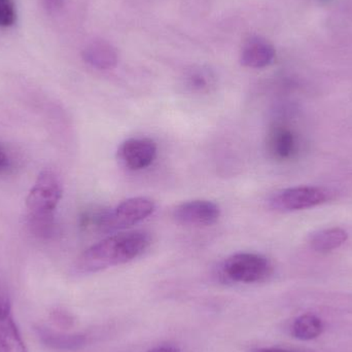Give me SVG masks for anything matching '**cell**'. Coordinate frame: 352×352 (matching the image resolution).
<instances>
[{
  "label": "cell",
  "mask_w": 352,
  "mask_h": 352,
  "mask_svg": "<svg viewBox=\"0 0 352 352\" xmlns=\"http://www.w3.org/2000/svg\"><path fill=\"white\" fill-rule=\"evenodd\" d=\"M349 239V234L341 228H330L314 233L310 239L312 248L316 252H328L340 248Z\"/></svg>",
  "instance_id": "4fadbf2b"
},
{
  "label": "cell",
  "mask_w": 352,
  "mask_h": 352,
  "mask_svg": "<svg viewBox=\"0 0 352 352\" xmlns=\"http://www.w3.org/2000/svg\"><path fill=\"white\" fill-rule=\"evenodd\" d=\"M63 194L59 176L52 170H43L37 176L26 198V206L36 221H49Z\"/></svg>",
  "instance_id": "3957f363"
},
{
  "label": "cell",
  "mask_w": 352,
  "mask_h": 352,
  "mask_svg": "<svg viewBox=\"0 0 352 352\" xmlns=\"http://www.w3.org/2000/svg\"><path fill=\"white\" fill-rule=\"evenodd\" d=\"M82 59L87 64L99 70L115 68L119 61L117 50L105 41H94L82 51Z\"/></svg>",
  "instance_id": "8fae6325"
},
{
  "label": "cell",
  "mask_w": 352,
  "mask_h": 352,
  "mask_svg": "<svg viewBox=\"0 0 352 352\" xmlns=\"http://www.w3.org/2000/svg\"><path fill=\"white\" fill-rule=\"evenodd\" d=\"M213 76L206 68H192L184 76V84L192 92H204L210 88Z\"/></svg>",
  "instance_id": "9a60e30c"
},
{
  "label": "cell",
  "mask_w": 352,
  "mask_h": 352,
  "mask_svg": "<svg viewBox=\"0 0 352 352\" xmlns=\"http://www.w3.org/2000/svg\"><path fill=\"white\" fill-rule=\"evenodd\" d=\"M146 352H180V351L175 345L165 344L159 345V346L154 347V349H150V351Z\"/></svg>",
  "instance_id": "e0dca14e"
},
{
  "label": "cell",
  "mask_w": 352,
  "mask_h": 352,
  "mask_svg": "<svg viewBox=\"0 0 352 352\" xmlns=\"http://www.w3.org/2000/svg\"><path fill=\"white\" fill-rule=\"evenodd\" d=\"M327 199V192L318 186H295L273 195L270 207L279 212H292L318 206L326 202Z\"/></svg>",
  "instance_id": "5b68a950"
},
{
  "label": "cell",
  "mask_w": 352,
  "mask_h": 352,
  "mask_svg": "<svg viewBox=\"0 0 352 352\" xmlns=\"http://www.w3.org/2000/svg\"><path fill=\"white\" fill-rule=\"evenodd\" d=\"M276 52L272 43L260 36H252L246 41L242 47L240 62L244 67L260 68L267 67L272 63Z\"/></svg>",
  "instance_id": "9c48e42d"
},
{
  "label": "cell",
  "mask_w": 352,
  "mask_h": 352,
  "mask_svg": "<svg viewBox=\"0 0 352 352\" xmlns=\"http://www.w3.org/2000/svg\"><path fill=\"white\" fill-rule=\"evenodd\" d=\"M221 275L236 283H256L265 280L272 272V265L264 256L252 252H238L223 261Z\"/></svg>",
  "instance_id": "277c9868"
},
{
  "label": "cell",
  "mask_w": 352,
  "mask_h": 352,
  "mask_svg": "<svg viewBox=\"0 0 352 352\" xmlns=\"http://www.w3.org/2000/svg\"><path fill=\"white\" fill-rule=\"evenodd\" d=\"M55 320H57L58 322H62L63 324H66L67 322H72V320H70L69 316H65L64 312H56Z\"/></svg>",
  "instance_id": "ac0fdd59"
},
{
  "label": "cell",
  "mask_w": 352,
  "mask_h": 352,
  "mask_svg": "<svg viewBox=\"0 0 352 352\" xmlns=\"http://www.w3.org/2000/svg\"><path fill=\"white\" fill-rule=\"evenodd\" d=\"M156 205L152 199L134 197L123 201L113 209L86 211L80 217V226L100 233H113L144 221L154 213Z\"/></svg>",
  "instance_id": "7a4b0ae2"
},
{
  "label": "cell",
  "mask_w": 352,
  "mask_h": 352,
  "mask_svg": "<svg viewBox=\"0 0 352 352\" xmlns=\"http://www.w3.org/2000/svg\"><path fill=\"white\" fill-rule=\"evenodd\" d=\"M122 164L132 171L148 168L156 160L158 146L151 138H130L118 151Z\"/></svg>",
  "instance_id": "52a82bcc"
},
{
  "label": "cell",
  "mask_w": 352,
  "mask_h": 352,
  "mask_svg": "<svg viewBox=\"0 0 352 352\" xmlns=\"http://www.w3.org/2000/svg\"><path fill=\"white\" fill-rule=\"evenodd\" d=\"M62 0H45L47 2V6H49L52 10H55V8H59L60 4H61Z\"/></svg>",
  "instance_id": "ffe728a7"
},
{
  "label": "cell",
  "mask_w": 352,
  "mask_h": 352,
  "mask_svg": "<svg viewBox=\"0 0 352 352\" xmlns=\"http://www.w3.org/2000/svg\"><path fill=\"white\" fill-rule=\"evenodd\" d=\"M16 22V8L14 0H0V27L12 26Z\"/></svg>",
  "instance_id": "2e32d148"
},
{
  "label": "cell",
  "mask_w": 352,
  "mask_h": 352,
  "mask_svg": "<svg viewBox=\"0 0 352 352\" xmlns=\"http://www.w3.org/2000/svg\"><path fill=\"white\" fill-rule=\"evenodd\" d=\"M0 352H28L12 314L10 299L0 292Z\"/></svg>",
  "instance_id": "ba28073f"
},
{
  "label": "cell",
  "mask_w": 352,
  "mask_h": 352,
  "mask_svg": "<svg viewBox=\"0 0 352 352\" xmlns=\"http://www.w3.org/2000/svg\"><path fill=\"white\" fill-rule=\"evenodd\" d=\"M221 213L219 205L212 201L190 200L175 207L173 219L180 225L208 227L217 223Z\"/></svg>",
  "instance_id": "8992f818"
},
{
  "label": "cell",
  "mask_w": 352,
  "mask_h": 352,
  "mask_svg": "<svg viewBox=\"0 0 352 352\" xmlns=\"http://www.w3.org/2000/svg\"><path fill=\"white\" fill-rule=\"evenodd\" d=\"M151 244L150 233L142 230L113 234L87 248L78 256L76 270L89 274L127 264L144 254Z\"/></svg>",
  "instance_id": "6da1fadb"
},
{
  "label": "cell",
  "mask_w": 352,
  "mask_h": 352,
  "mask_svg": "<svg viewBox=\"0 0 352 352\" xmlns=\"http://www.w3.org/2000/svg\"><path fill=\"white\" fill-rule=\"evenodd\" d=\"M8 163V157H6V153L3 152L1 148H0V168L6 166Z\"/></svg>",
  "instance_id": "44dd1931"
},
{
  "label": "cell",
  "mask_w": 352,
  "mask_h": 352,
  "mask_svg": "<svg viewBox=\"0 0 352 352\" xmlns=\"http://www.w3.org/2000/svg\"><path fill=\"white\" fill-rule=\"evenodd\" d=\"M252 352H292L287 349H275V347H264V349H256Z\"/></svg>",
  "instance_id": "d6986e66"
},
{
  "label": "cell",
  "mask_w": 352,
  "mask_h": 352,
  "mask_svg": "<svg viewBox=\"0 0 352 352\" xmlns=\"http://www.w3.org/2000/svg\"><path fill=\"white\" fill-rule=\"evenodd\" d=\"M324 331V324L318 316L304 314L296 318L292 324V334L299 340L308 341L318 338Z\"/></svg>",
  "instance_id": "5bb4252c"
},
{
  "label": "cell",
  "mask_w": 352,
  "mask_h": 352,
  "mask_svg": "<svg viewBox=\"0 0 352 352\" xmlns=\"http://www.w3.org/2000/svg\"><path fill=\"white\" fill-rule=\"evenodd\" d=\"M35 333L45 346L58 351H78L87 343L85 335L58 332L45 326L35 327Z\"/></svg>",
  "instance_id": "7c38bea8"
},
{
  "label": "cell",
  "mask_w": 352,
  "mask_h": 352,
  "mask_svg": "<svg viewBox=\"0 0 352 352\" xmlns=\"http://www.w3.org/2000/svg\"><path fill=\"white\" fill-rule=\"evenodd\" d=\"M267 150L275 160H289L297 153V138L289 128L274 126L267 138Z\"/></svg>",
  "instance_id": "30bf717a"
}]
</instances>
